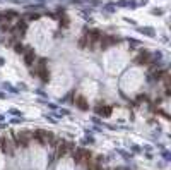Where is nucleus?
Listing matches in <instances>:
<instances>
[{"label":"nucleus","mask_w":171,"mask_h":170,"mask_svg":"<svg viewBox=\"0 0 171 170\" xmlns=\"http://www.w3.org/2000/svg\"><path fill=\"white\" fill-rule=\"evenodd\" d=\"M38 74H40V77L43 79L45 83L50 79V72H48V69H46V60L45 58H41L40 64H38Z\"/></svg>","instance_id":"obj_5"},{"label":"nucleus","mask_w":171,"mask_h":170,"mask_svg":"<svg viewBox=\"0 0 171 170\" xmlns=\"http://www.w3.org/2000/svg\"><path fill=\"white\" fill-rule=\"evenodd\" d=\"M96 112L98 113H103V117H108L111 113V108L110 107H98L96 108Z\"/></svg>","instance_id":"obj_9"},{"label":"nucleus","mask_w":171,"mask_h":170,"mask_svg":"<svg viewBox=\"0 0 171 170\" xmlns=\"http://www.w3.org/2000/svg\"><path fill=\"white\" fill-rule=\"evenodd\" d=\"M72 156H74V162L75 163H86L93 155H91V151H87L84 148H77L72 151Z\"/></svg>","instance_id":"obj_1"},{"label":"nucleus","mask_w":171,"mask_h":170,"mask_svg":"<svg viewBox=\"0 0 171 170\" xmlns=\"http://www.w3.org/2000/svg\"><path fill=\"white\" fill-rule=\"evenodd\" d=\"M74 143H70V141H60L57 144V158H63L67 153H72L74 151Z\"/></svg>","instance_id":"obj_2"},{"label":"nucleus","mask_w":171,"mask_h":170,"mask_svg":"<svg viewBox=\"0 0 171 170\" xmlns=\"http://www.w3.org/2000/svg\"><path fill=\"white\" fill-rule=\"evenodd\" d=\"M33 132H28V131H21V132H16V143H17V146H28L29 144V141L33 139Z\"/></svg>","instance_id":"obj_4"},{"label":"nucleus","mask_w":171,"mask_h":170,"mask_svg":"<svg viewBox=\"0 0 171 170\" xmlns=\"http://www.w3.org/2000/svg\"><path fill=\"white\" fill-rule=\"evenodd\" d=\"M16 52H17V53H21V52H24V46L21 45V43H17V45H16Z\"/></svg>","instance_id":"obj_10"},{"label":"nucleus","mask_w":171,"mask_h":170,"mask_svg":"<svg viewBox=\"0 0 171 170\" xmlns=\"http://www.w3.org/2000/svg\"><path fill=\"white\" fill-rule=\"evenodd\" d=\"M96 170H108V168H103V167H98V168H96Z\"/></svg>","instance_id":"obj_12"},{"label":"nucleus","mask_w":171,"mask_h":170,"mask_svg":"<svg viewBox=\"0 0 171 170\" xmlns=\"http://www.w3.org/2000/svg\"><path fill=\"white\" fill-rule=\"evenodd\" d=\"M62 24H63V26H69V17H67V16L62 17Z\"/></svg>","instance_id":"obj_11"},{"label":"nucleus","mask_w":171,"mask_h":170,"mask_svg":"<svg viewBox=\"0 0 171 170\" xmlns=\"http://www.w3.org/2000/svg\"><path fill=\"white\" fill-rule=\"evenodd\" d=\"M34 57H36V53H34V50H33V48H28V50H26V55H24V62H26V65H33Z\"/></svg>","instance_id":"obj_6"},{"label":"nucleus","mask_w":171,"mask_h":170,"mask_svg":"<svg viewBox=\"0 0 171 170\" xmlns=\"http://www.w3.org/2000/svg\"><path fill=\"white\" fill-rule=\"evenodd\" d=\"M2 64H4V58H0V65H2Z\"/></svg>","instance_id":"obj_13"},{"label":"nucleus","mask_w":171,"mask_h":170,"mask_svg":"<svg viewBox=\"0 0 171 170\" xmlns=\"http://www.w3.org/2000/svg\"><path fill=\"white\" fill-rule=\"evenodd\" d=\"M135 62L140 64V65H144V64H149V62H151V57H149V53H140L137 58H135Z\"/></svg>","instance_id":"obj_7"},{"label":"nucleus","mask_w":171,"mask_h":170,"mask_svg":"<svg viewBox=\"0 0 171 170\" xmlns=\"http://www.w3.org/2000/svg\"><path fill=\"white\" fill-rule=\"evenodd\" d=\"M75 105H77L81 110H87V108H89V105H87V101H86L84 96H79V98L75 100Z\"/></svg>","instance_id":"obj_8"},{"label":"nucleus","mask_w":171,"mask_h":170,"mask_svg":"<svg viewBox=\"0 0 171 170\" xmlns=\"http://www.w3.org/2000/svg\"><path fill=\"white\" fill-rule=\"evenodd\" d=\"M33 136L36 137V139H38V141H40L43 146L50 144V143H51V139H53V134L50 132V131H43V129H38V131H34Z\"/></svg>","instance_id":"obj_3"}]
</instances>
